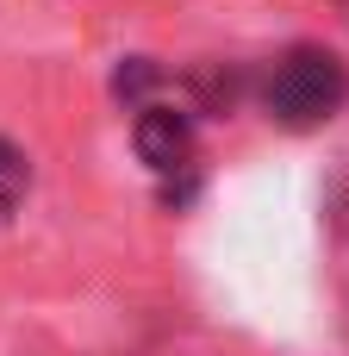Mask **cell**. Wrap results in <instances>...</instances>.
I'll return each mask as SVG.
<instances>
[{
    "label": "cell",
    "instance_id": "cell-1",
    "mask_svg": "<svg viewBox=\"0 0 349 356\" xmlns=\"http://www.w3.org/2000/svg\"><path fill=\"white\" fill-rule=\"evenodd\" d=\"M343 100H349V69H343V56L325 50V44L287 50V56L269 69V81H262V106H269V119H281L287 131H312V125L337 119Z\"/></svg>",
    "mask_w": 349,
    "mask_h": 356
},
{
    "label": "cell",
    "instance_id": "cell-3",
    "mask_svg": "<svg viewBox=\"0 0 349 356\" xmlns=\"http://www.w3.org/2000/svg\"><path fill=\"white\" fill-rule=\"evenodd\" d=\"M25 181H31V169H25V156H19V150H12V144L0 138V213L25 200Z\"/></svg>",
    "mask_w": 349,
    "mask_h": 356
},
{
    "label": "cell",
    "instance_id": "cell-2",
    "mask_svg": "<svg viewBox=\"0 0 349 356\" xmlns=\"http://www.w3.org/2000/svg\"><path fill=\"white\" fill-rule=\"evenodd\" d=\"M137 156H144L156 175L187 169V156H194V125H187V113H175V106H144V113H137Z\"/></svg>",
    "mask_w": 349,
    "mask_h": 356
}]
</instances>
